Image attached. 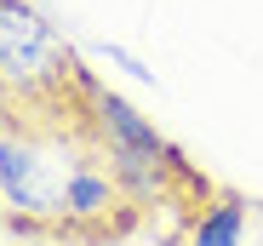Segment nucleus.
I'll return each mask as SVG.
<instances>
[{
	"label": "nucleus",
	"mask_w": 263,
	"mask_h": 246,
	"mask_svg": "<svg viewBox=\"0 0 263 246\" xmlns=\"http://www.w3.org/2000/svg\"><path fill=\"white\" fill-rule=\"evenodd\" d=\"M0 200L23 229L63 246H103L138 223V195L103 155V132H17L0 126Z\"/></svg>",
	"instance_id": "nucleus-1"
},
{
	"label": "nucleus",
	"mask_w": 263,
	"mask_h": 246,
	"mask_svg": "<svg viewBox=\"0 0 263 246\" xmlns=\"http://www.w3.org/2000/svg\"><path fill=\"white\" fill-rule=\"evenodd\" d=\"M103 86L86 74L29 0H0V126L86 132Z\"/></svg>",
	"instance_id": "nucleus-2"
},
{
	"label": "nucleus",
	"mask_w": 263,
	"mask_h": 246,
	"mask_svg": "<svg viewBox=\"0 0 263 246\" xmlns=\"http://www.w3.org/2000/svg\"><path fill=\"white\" fill-rule=\"evenodd\" d=\"M240 235H246V206L229 200V195H217L212 206H200L189 246H240Z\"/></svg>",
	"instance_id": "nucleus-3"
}]
</instances>
